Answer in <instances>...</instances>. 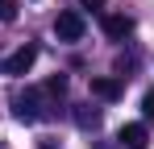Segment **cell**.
Segmentation results:
<instances>
[{"mask_svg":"<svg viewBox=\"0 0 154 149\" xmlns=\"http://www.w3.org/2000/svg\"><path fill=\"white\" fill-rule=\"evenodd\" d=\"M46 87L38 91V87H25V91H17L13 95V116L17 120H25V124H33V120H46L50 112H46Z\"/></svg>","mask_w":154,"mask_h":149,"instance_id":"6da1fadb","label":"cell"},{"mask_svg":"<svg viewBox=\"0 0 154 149\" xmlns=\"http://www.w3.org/2000/svg\"><path fill=\"white\" fill-rule=\"evenodd\" d=\"M83 13L79 8H63L58 17H54V33H58V42H79L83 37Z\"/></svg>","mask_w":154,"mask_h":149,"instance_id":"7a4b0ae2","label":"cell"},{"mask_svg":"<svg viewBox=\"0 0 154 149\" xmlns=\"http://www.w3.org/2000/svg\"><path fill=\"white\" fill-rule=\"evenodd\" d=\"M38 62V46H21V50H13L8 58H0V74H29V66Z\"/></svg>","mask_w":154,"mask_h":149,"instance_id":"3957f363","label":"cell"},{"mask_svg":"<svg viewBox=\"0 0 154 149\" xmlns=\"http://www.w3.org/2000/svg\"><path fill=\"white\" fill-rule=\"evenodd\" d=\"M100 25H104V37H112V42H121V37H129V33H133V21H129V17H121V13H104Z\"/></svg>","mask_w":154,"mask_h":149,"instance_id":"277c9868","label":"cell"},{"mask_svg":"<svg viewBox=\"0 0 154 149\" xmlns=\"http://www.w3.org/2000/svg\"><path fill=\"white\" fill-rule=\"evenodd\" d=\"M92 95H96V99H121V79L96 74V79H92Z\"/></svg>","mask_w":154,"mask_h":149,"instance_id":"5b68a950","label":"cell"},{"mask_svg":"<svg viewBox=\"0 0 154 149\" xmlns=\"http://www.w3.org/2000/svg\"><path fill=\"white\" fill-rule=\"evenodd\" d=\"M121 145L125 149H146V124H125L121 128Z\"/></svg>","mask_w":154,"mask_h":149,"instance_id":"8992f818","label":"cell"},{"mask_svg":"<svg viewBox=\"0 0 154 149\" xmlns=\"http://www.w3.org/2000/svg\"><path fill=\"white\" fill-rule=\"evenodd\" d=\"M75 124L79 128H100V108H75Z\"/></svg>","mask_w":154,"mask_h":149,"instance_id":"52a82bcc","label":"cell"},{"mask_svg":"<svg viewBox=\"0 0 154 149\" xmlns=\"http://www.w3.org/2000/svg\"><path fill=\"white\" fill-rule=\"evenodd\" d=\"M104 4H108V0H79V13H92V17H104Z\"/></svg>","mask_w":154,"mask_h":149,"instance_id":"ba28073f","label":"cell"},{"mask_svg":"<svg viewBox=\"0 0 154 149\" xmlns=\"http://www.w3.org/2000/svg\"><path fill=\"white\" fill-rule=\"evenodd\" d=\"M63 91H67V79H63V74H54L50 83H46V95H63Z\"/></svg>","mask_w":154,"mask_h":149,"instance_id":"9c48e42d","label":"cell"},{"mask_svg":"<svg viewBox=\"0 0 154 149\" xmlns=\"http://www.w3.org/2000/svg\"><path fill=\"white\" fill-rule=\"evenodd\" d=\"M142 112H146V120H154V87L142 95Z\"/></svg>","mask_w":154,"mask_h":149,"instance_id":"30bf717a","label":"cell"},{"mask_svg":"<svg viewBox=\"0 0 154 149\" xmlns=\"http://www.w3.org/2000/svg\"><path fill=\"white\" fill-rule=\"evenodd\" d=\"M17 17V4L13 0H0V21H13Z\"/></svg>","mask_w":154,"mask_h":149,"instance_id":"8fae6325","label":"cell"},{"mask_svg":"<svg viewBox=\"0 0 154 149\" xmlns=\"http://www.w3.org/2000/svg\"><path fill=\"white\" fill-rule=\"evenodd\" d=\"M46 149H50V145H46Z\"/></svg>","mask_w":154,"mask_h":149,"instance_id":"7c38bea8","label":"cell"}]
</instances>
